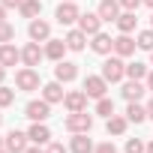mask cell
Masks as SVG:
<instances>
[{"instance_id":"obj_44","label":"cell","mask_w":153,"mask_h":153,"mask_svg":"<svg viewBox=\"0 0 153 153\" xmlns=\"http://www.w3.org/2000/svg\"><path fill=\"white\" fill-rule=\"evenodd\" d=\"M3 147H6V144H3V138H0V150H3Z\"/></svg>"},{"instance_id":"obj_40","label":"cell","mask_w":153,"mask_h":153,"mask_svg":"<svg viewBox=\"0 0 153 153\" xmlns=\"http://www.w3.org/2000/svg\"><path fill=\"white\" fill-rule=\"evenodd\" d=\"M147 117H150V120H153V99H150V102H147Z\"/></svg>"},{"instance_id":"obj_15","label":"cell","mask_w":153,"mask_h":153,"mask_svg":"<svg viewBox=\"0 0 153 153\" xmlns=\"http://www.w3.org/2000/svg\"><path fill=\"white\" fill-rule=\"evenodd\" d=\"M99 18L102 21H117L120 18V0H102L99 3Z\"/></svg>"},{"instance_id":"obj_41","label":"cell","mask_w":153,"mask_h":153,"mask_svg":"<svg viewBox=\"0 0 153 153\" xmlns=\"http://www.w3.org/2000/svg\"><path fill=\"white\" fill-rule=\"evenodd\" d=\"M3 78H6V66H0V84H3Z\"/></svg>"},{"instance_id":"obj_2","label":"cell","mask_w":153,"mask_h":153,"mask_svg":"<svg viewBox=\"0 0 153 153\" xmlns=\"http://www.w3.org/2000/svg\"><path fill=\"white\" fill-rule=\"evenodd\" d=\"M15 87L18 90H39V72L33 69V66H24V69H18L15 72Z\"/></svg>"},{"instance_id":"obj_37","label":"cell","mask_w":153,"mask_h":153,"mask_svg":"<svg viewBox=\"0 0 153 153\" xmlns=\"http://www.w3.org/2000/svg\"><path fill=\"white\" fill-rule=\"evenodd\" d=\"M24 153H45V150H42V144H36V147H27Z\"/></svg>"},{"instance_id":"obj_32","label":"cell","mask_w":153,"mask_h":153,"mask_svg":"<svg viewBox=\"0 0 153 153\" xmlns=\"http://www.w3.org/2000/svg\"><path fill=\"white\" fill-rule=\"evenodd\" d=\"M12 39H15V27L3 21V24H0V42H12Z\"/></svg>"},{"instance_id":"obj_30","label":"cell","mask_w":153,"mask_h":153,"mask_svg":"<svg viewBox=\"0 0 153 153\" xmlns=\"http://www.w3.org/2000/svg\"><path fill=\"white\" fill-rule=\"evenodd\" d=\"M12 102H15V90H9V87L0 84V108H9Z\"/></svg>"},{"instance_id":"obj_23","label":"cell","mask_w":153,"mask_h":153,"mask_svg":"<svg viewBox=\"0 0 153 153\" xmlns=\"http://www.w3.org/2000/svg\"><path fill=\"white\" fill-rule=\"evenodd\" d=\"M126 120H129V123H144V120H147V108L138 105V102H129V108H126Z\"/></svg>"},{"instance_id":"obj_7","label":"cell","mask_w":153,"mask_h":153,"mask_svg":"<svg viewBox=\"0 0 153 153\" xmlns=\"http://www.w3.org/2000/svg\"><path fill=\"white\" fill-rule=\"evenodd\" d=\"M27 141H30V135H27V132H18V129H12V132L3 138V144H6L9 153H24V150H27Z\"/></svg>"},{"instance_id":"obj_6","label":"cell","mask_w":153,"mask_h":153,"mask_svg":"<svg viewBox=\"0 0 153 153\" xmlns=\"http://www.w3.org/2000/svg\"><path fill=\"white\" fill-rule=\"evenodd\" d=\"M105 90H108V81L102 78V75H87V78H84V93H87V96L102 99Z\"/></svg>"},{"instance_id":"obj_38","label":"cell","mask_w":153,"mask_h":153,"mask_svg":"<svg viewBox=\"0 0 153 153\" xmlns=\"http://www.w3.org/2000/svg\"><path fill=\"white\" fill-rule=\"evenodd\" d=\"M3 21H6V6L0 3V24H3Z\"/></svg>"},{"instance_id":"obj_43","label":"cell","mask_w":153,"mask_h":153,"mask_svg":"<svg viewBox=\"0 0 153 153\" xmlns=\"http://www.w3.org/2000/svg\"><path fill=\"white\" fill-rule=\"evenodd\" d=\"M144 3H147V6H150V9H153V0H144Z\"/></svg>"},{"instance_id":"obj_33","label":"cell","mask_w":153,"mask_h":153,"mask_svg":"<svg viewBox=\"0 0 153 153\" xmlns=\"http://www.w3.org/2000/svg\"><path fill=\"white\" fill-rule=\"evenodd\" d=\"M93 153H117V147H114L111 141H102V144H99V147H96Z\"/></svg>"},{"instance_id":"obj_18","label":"cell","mask_w":153,"mask_h":153,"mask_svg":"<svg viewBox=\"0 0 153 153\" xmlns=\"http://www.w3.org/2000/svg\"><path fill=\"white\" fill-rule=\"evenodd\" d=\"M69 150H72V153H93L96 147H93V141L87 138V132H75V138H72Z\"/></svg>"},{"instance_id":"obj_34","label":"cell","mask_w":153,"mask_h":153,"mask_svg":"<svg viewBox=\"0 0 153 153\" xmlns=\"http://www.w3.org/2000/svg\"><path fill=\"white\" fill-rule=\"evenodd\" d=\"M138 3H144V0H120V6H123L126 12H135V9H138Z\"/></svg>"},{"instance_id":"obj_17","label":"cell","mask_w":153,"mask_h":153,"mask_svg":"<svg viewBox=\"0 0 153 153\" xmlns=\"http://www.w3.org/2000/svg\"><path fill=\"white\" fill-rule=\"evenodd\" d=\"M144 90H147V84H141V81H132V78H129V81L123 84V99H126V102H138V99L144 96Z\"/></svg>"},{"instance_id":"obj_35","label":"cell","mask_w":153,"mask_h":153,"mask_svg":"<svg viewBox=\"0 0 153 153\" xmlns=\"http://www.w3.org/2000/svg\"><path fill=\"white\" fill-rule=\"evenodd\" d=\"M45 153H66V147H63V144H57V141H48Z\"/></svg>"},{"instance_id":"obj_47","label":"cell","mask_w":153,"mask_h":153,"mask_svg":"<svg viewBox=\"0 0 153 153\" xmlns=\"http://www.w3.org/2000/svg\"><path fill=\"white\" fill-rule=\"evenodd\" d=\"M0 123H3V114H0Z\"/></svg>"},{"instance_id":"obj_28","label":"cell","mask_w":153,"mask_h":153,"mask_svg":"<svg viewBox=\"0 0 153 153\" xmlns=\"http://www.w3.org/2000/svg\"><path fill=\"white\" fill-rule=\"evenodd\" d=\"M96 114H102V117H111V114H114V102H111L108 96L96 99Z\"/></svg>"},{"instance_id":"obj_13","label":"cell","mask_w":153,"mask_h":153,"mask_svg":"<svg viewBox=\"0 0 153 153\" xmlns=\"http://www.w3.org/2000/svg\"><path fill=\"white\" fill-rule=\"evenodd\" d=\"M135 45H138V42H135L129 33H120V36L114 39V54H117V57H129V54H135Z\"/></svg>"},{"instance_id":"obj_22","label":"cell","mask_w":153,"mask_h":153,"mask_svg":"<svg viewBox=\"0 0 153 153\" xmlns=\"http://www.w3.org/2000/svg\"><path fill=\"white\" fill-rule=\"evenodd\" d=\"M63 96H66V93H63L60 81H51V84H45V87H42V99H45V102H51V105H54V102H63Z\"/></svg>"},{"instance_id":"obj_4","label":"cell","mask_w":153,"mask_h":153,"mask_svg":"<svg viewBox=\"0 0 153 153\" xmlns=\"http://www.w3.org/2000/svg\"><path fill=\"white\" fill-rule=\"evenodd\" d=\"M123 75H126L123 57H108V60L102 63V78H105V81H120Z\"/></svg>"},{"instance_id":"obj_46","label":"cell","mask_w":153,"mask_h":153,"mask_svg":"<svg viewBox=\"0 0 153 153\" xmlns=\"http://www.w3.org/2000/svg\"><path fill=\"white\" fill-rule=\"evenodd\" d=\"M150 27H153V15H150Z\"/></svg>"},{"instance_id":"obj_27","label":"cell","mask_w":153,"mask_h":153,"mask_svg":"<svg viewBox=\"0 0 153 153\" xmlns=\"http://www.w3.org/2000/svg\"><path fill=\"white\" fill-rule=\"evenodd\" d=\"M126 78H132V81H141V78H147V66L144 63H126Z\"/></svg>"},{"instance_id":"obj_16","label":"cell","mask_w":153,"mask_h":153,"mask_svg":"<svg viewBox=\"0 0 153 153\" xmlns=\"http://www.w3.org/2000/svg\"><path fill=\"white\" fill-rule=\"evenodd\" d=\"M90 48H93L96 54H111V51H114V39H111L108 33H102V30H99V33L93 36V42H90Z\"/></svg>"},{"instance_id":"obj_10","label":"cell","mask_w":153,"mask_h":153,"mask_svg":"<svg viewBox=\"0 0 153 153\" xmlns=\"http://www.w3.org/2000/svg\"><path fill=\"white\" fill-rule=\"evenodd\" d=\"M78 27H81L87 36H96V33L102 30V18H99V12H84V15L78 18Z\"/></svg>"},{"instance_id":"obj_21","label":"cell","mask_w":153,"mask_h":153,"mask_svg":"<svg viewBox=\"0 0 153 153\" xmlns=\"http://www.w3.org/2000/svg\"><path fill=\"white\" fill-rule=\"evenodd\" d=\"M63 54H66V39H48V45H45V57H51V60H63Z\"/></svg>"},{"instance_id":"obj_19","label":"cell","mask_w":153,"mask_h":153,"mask_svg":"<svg viewBox=\"0 0 153 153\" xmlns=\"http://www.w3.org/2000/svg\"><path fill=\"white\" fill-rule=\"evenodd\" d=\"M27 135H30L33 144H48V141H51V129H48L45 123H33V126L27 129Z\"/></svg>"},{"instance_id":"obj_20","label":"cell","mask_w":153,"mask_h":153,"mask_svg":"<svg viewBox=\"0 0 153 153\" xmlns=\"http://www.w3.org/2000/svg\"><path fill=\"white\" fill-rule=\"evenodd\" d=\"M84 42H87V33H84L81 27L66 33V48H69V51H84Z\"/></svg>"},{"instance_id":"obj_25","label":"cell","mask_w":153,"mask_h":153,"mask_svg":"<svg viewBox=\"0 0 153 153\" xmlns=\"http://www.w3.org/2000/svg\"><path fill=\"white\" fill-rule=\"evenodd\" d=\"M18 12H21L24 18H36V15L42 12V0H24V3L18 6Z\"/></svg>"},{"instance_id":"obj_36","label":"cell","mask_w":153,"mask_h":153,"mask_svg":"<svg viewBox=\"0 0 153 153\" xmlns=\"http://www.w3.org/2000/svg\"><path fill=\"white\" fill-rule=\"evenodd\" d=\"M0 3H3V6H21L24 0H0Z\"/></svg>"},{"instance_id":"obj_5","label":"cell","mask_w":153,"mask_h":153,"mask_svg":"<svg viewBox=\"0 0 153 153\" xmlns=\"http://www.w3.org/2000/svg\"><path fill=\"white\" fill-rule=\"evenodd\" d=\"M54 18H57L60 24H75V21L81 18V12H78V6H75V0H60Z\"/></svg>"},{"instance_id":"obj_24","label":"cell","mask_w":153,"mask_h":153,"mask_svg":"<svg viewBox=\"0 0 153 153\" xmlns=\"http://www.w3.org/2000/svg\"><path fill=\"white\" fill-rule=\"evenodd\" d=\"M126 117H120V114H111L108 117V123H105V129H108V135H123L126 132Z\"/></svg>"},{"instance_id":"obj_11","label":"cell","mask_w":153,"mask_h":153,"mask_svg":"<svg viewBox=\"0 0 153 153\" xmlns=\"http://www.w3.org/2000/svg\"><path fill=\"white\" fill-rule=\"evenodd\" d=\"M42 57H45V51L39 48V42H27V45L21 48V60H24V66H39Z\"/></svg>"},{"instance_id":"obj_39","label":"cell","mask_w":153,"mask_h":153,"mask_svg":"<svg viewBox=\"0 0 153 153\" xmlns=\"http://www.w3.org/2000/svg\"><path fill=\"white\" fill-rule=\"evenodd\" d=\"M147 90H153V72H147Z\"/></svg>"},{"instance_id":"obj_45","label":"cell","mask_w":153,"mask_h":153,"mask_svg":"<svg viewBox=\"0 0 153 153\" xmlns=\"http://www.w3.org/2000/svg\"><path fill=\"white\" fill-rule=\"evenodd\" d=\"M150 63H153V51H150Z\"/></svg>"},{"instance_id":"obj_29","label":"cell","mask_w":153,"mask_h":153,"mask_svg":"<svg viewBox=\"0 0 153 153\" xmlns=\"http://www.w3.org/2000/svg\"><path fill=\"white\" fill-rule=\"evenodd\" d=\"M138 48H144V51H153V27L138 33Z\"/></svg>"},{"instance_id":"obj_26","label":"cell","mask_w":153,"mask_h":153,"mask_svg":"<svg viewBox=\"0 0 153 153\" xmlns=\"http://www.w3.org/2000/svg\"><path fill=\"white\" fill-rule=\"evenodd\" d=\"M114 24L120 27V33H132V30H135V24H138V18H135V12H123Z\"/></svg>"},{"instance_id":"obj_9","label":"cell","mask_w":153,"mask_h":153,"mask_svg":"<svg viewBox=\"0 0 153 153\" xmlns=\"http://www.w3.org/2000/svg\"><path fill=\"white\" fill-rule=\"evenodd\" d=\"M27 33H30L33 42H48V39H51V24L42 21V18H33L30 27H27Z\"/></svg>"},{"instance_id":"obj_14","label":"cell","mask_w":153,"mask_h":153,"mask_svg":"<svg viewBox=\"0 0 153 153\" xmlns=\"http://www.w3.org/2000/svg\"><path fill=\"white\" fill-rule=\"evenodd\" d=\"M21 60V51L9 42H0V66H15Z\"/></svg>"},{"instance_id":"obj_48","label":"cell","mask_w":153,"mask_h":153,"mask_svg":"<svg viewBox=\"0 0 153 153\" xmlns=\"http://www.w3.org/2000/svg\"><path fill=\"white\" fill-rule=\"evenodd\" d=\"M0 153H9V150H0Z\"/></svg>"},{"instance_id":"obj_42","label":"cell","mask_w":153,"mask_h":153,"mask_svg":"<svg viewBox=\"0 0 153 153\" xmlns=\"http://www.w3.org/2000/svg\"><path fill=\"white\" fill-rule=\"evenodd\" d=\"M147 153H153V141H150V144H147Z\"/></svg>"},{"instance_id":"obj_8","label":"cell","mask_w":153,"mask_h":153,"mask_svg":"<svg viewBox=\"0 0 153 153\" xmlns=\"http://www.w3.org/2000/svg\"><path fill=\"white\" fill-rule=\"evenodd\" d=\"M54 78H57L60 84L75 81V78H78V66H75V63H69V60H60V63L54 66Z\"/></svg>"},{"instance_id":"obj_1","label":"cell","mask_w":153,"mask_h":153,"mask_svg":"<svg viewBox=\"0 0 153 153\" xmlns=\"http://www.w3.org/2000/svg\"><path fill=\"white\" fill-rule=\"evenodd\" d=\"M72 135L75 132H90L93 129V117L87 114V111H69V117H66V123H63Z\"/></svg>"},{"instance_id":"obj_3","label":"cell","mask_w":153,"mask_h":153,"mask_svg":"<svg viewBox=\"0 0 153 153\" xmlns=\"http://www.w3.org/2000/svg\"><path fill=\"white\" fill-rule=\"evenodd\" d=\"M48 114H51V102H45V99H33V102H27V108H24V117H30L33 123H45Z\"/></svg>"},{"instance_id":"obj_31","label":"cell","mask_w":153,"mask_h":153,"mask_svg":"<svg viewBox=\"0 0 153 153\" xmlns=\"http://www.w3.org/2000/svg\"><path fill=\"white\" fill-rule=\"evenodd\" d=\"M126 153H147V144L138 141V138H129L126 141Z\"/></svg>"},{"instance_id":"obj_12","label":"cell","mask_w":153,"mask_h":153,"mask_svg":"<svg viewBox=\"0 0 153 153\" xmlns=\"http://www.w3.org/2000/svg\"><path fill=\"white\" fill-rule=\"evenodd\" d=\"M63 105L69 111H87V93L84 90H72V93L63 96Z\"/></svg>"}]
</instances>
